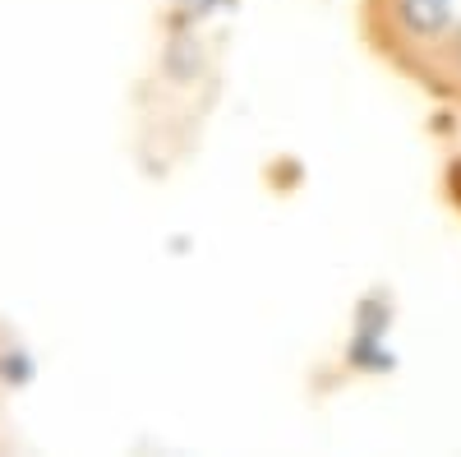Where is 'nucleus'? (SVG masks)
Listing matches in <instances>:
<instances>
[{
    "mask_svg": "<svg viewBox=\"0 0 461 457\" xmlns=\"http://www.w3.org/2000/svg\"><path fill=\"white\" fill-rule=\"evenodd\" d=\"M365 42L415 84L461 28V0H360Z\"/></svg>",
    "mask_w": 461,
    "mask_h": 457,
    "instance_id": "1",
    "label": "nucleus"
},
{
    "mask_svg": "<svg viewBox=\"0 0 461 457\" xmlns=\"http://www.w3.org/2000/svg\"><path fill=\"white\" fill-rule=\"evenodd\" d=\"M420 88H434V93H443V97H456L461 102V28L452 32V42L429 60V69L415 79Z\"/></svg>",
    "mask_w": 461,
    "mask_h": 457,
    "instance_id": "2",
    "label": "nucleus"
}]
</instances>
